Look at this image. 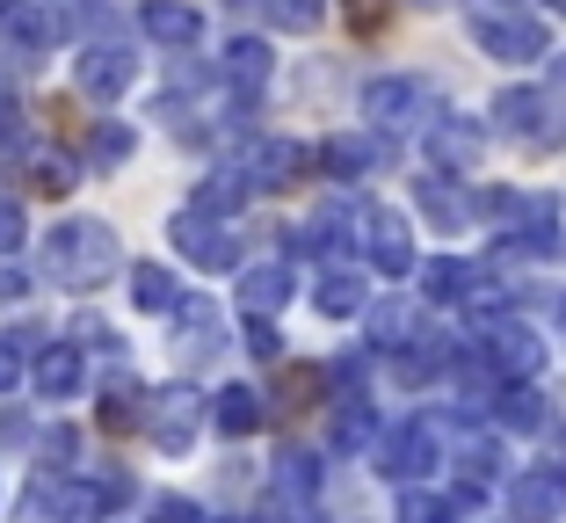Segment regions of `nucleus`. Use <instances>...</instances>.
I'll list each match as a JSON object with an SVG mask.
<instances>
[{"instance_id": "39448f33", "label": "nucleus", "mask_w": 566, "mask_h": 523, "mask_svg": "<svg viewBox=\"0 0 566 523\" xmlns=\"http://www.w3.org/2000/svg\"><path fill=\"white\" fill-rule=\"evenodd\" d=\"M132 81H138V59H132V44H124L117 30H109V36L95 30L81 44V59H73V87H81L87 102H117Z\"/></svg>"}, {"instance_id": "cd10ccee", "label": "nucleus", "mask_w": 566, "mask_h": 523, "mask_svg": "<svg viewBox=\"0 0 566 523\" xmlns=\"http://www.w3.org/2000/svg\"><path fill=\"white\" fill-rule=\"evenodd\" d=\"M319 488H327V473H319V458H313V451H283V458H276V494H283V502L313 509Z\"/></svg>"}, {"instance_id": "c9c22d12", "label": "nucleus", "mask_w": 566, "mask_h": 523, "mask_svg": "<svg viewBox=\"0 0 566 523\" xmlns=\"http://www.w3.org/2000/svg\"><path fill=\"white\" fill-rule=\"evenodd\" d=\"M319 393H327V372H319V364H291V378H283V393H276V415H298Z\"/></svg>"}, {"instance_id": "9b49d317", "label": "nucleus", "mask_w": 566, "mask_h": 523, "mask_svg": "<svg viewBox=\"0 0 566 523\" xmlns=\"http://www.w3.org/2000/svg\"><path fill=\"white\" fill-rule=\"evenodd\" d=\"M472 36H480L486 59H501V66H537L552 51V30L537 15H509V22H472Z\"/></svg>"}, {"instance_id": "49530a36", "label": "nucleus", "mask_w": 566, "mask_h": 523, "mask_svg": "<svg viewBox=\"0 0 566 523\" xmlns=\"http://www.w3.org/2000/svg\"><path fill=\"white\" fill-rule=\"evenodd\" d=\"M0 443H8V451H15V443H30V422H22V415H0Z\"/></svg>"}, {"instance_id": "4468645a", "label": "nucleus", "mask_w": 566, "mask_h": 523, "mask_svg": "<svg viewBox=\"0 0 566 523\" xmlns=\"http://www.w3.org/2000/svg\"><path fill=\"white\" fill-rule=\"evenodd\" d=\"M313 160L327 175H342V182H356V175H370V168H385L392 160V138H378V132H334V138H319L313 146Z\"/></svg>"}, {"instance_id": "6ab92c4d", "label": "nucleus", "mask_w": 566, "mask_h": 523, "mask_svg": "<svg viewBox=\"0 0 566 523\" xmlns=\"http://www.w3.org/2000/svg\"><path fill=\"white\" fill-rule=\"evenodd\" d=\"M138 30H146L160 51H197L203 44V15L189 8V0H146V8H138Z\"/></svg>"}, {"instance_id": "7c9ffc66", "label": "nucleus", "mask_w": 566, "mask_h": 523, "mask_svg": "<svg viewBox=\"0 0 566 523\" xmlns=\"http://www.w3.org/2000/svg\"><path fill=\"white\" fill-rule=\"evenodd\" d=\"M248 197H254V189H248V175H240V160H226V168H211V175H203L197 211H211V219H233V211H240Z\"/></svg>"}, {"instance_id": "f257e3e1", "label": "nucleus", "mask_w": 566, "mask_h": 523, "mask_svg": "<svg viewBox=\"0 0 566 523\" xmlns=\"http://www.w3.org/2000/svg\"><path fill=\"white\" fill-rule=\"evenodd\" d=\"M117 262H124L117 226H102V219H66V226H51V240H44V276H51V284H66V291L109 284Z\"/></svg>"}, {"instance_id": "603ef678", "label": "nucleus", "mask_w": 566, "mask_h": 523, "mask_svg": "<svg viewBox=\"0 0 566 523\" xmlns=\"http://www.w3.org/2000/svg\"><path fill=\"white\" fill-rule=\"evenodd\" d=\"M552 8H559V15H566V0H552Z\"/></svg>"}, {"instance_id": "79ce46f5", "label": "nucleus", "mask_w": 566, "mask_h": 523, "mask_svg": "<svg viewBox=\"0 0 566 523\" xmlns=\"http://www.w3.org/2000/svg\"><path fill=\"white\" fill-rule=\"evenodd\" d=\"M73 342H95V349H109V356L124 349V335H117L109 321H102V313H81V321H73Z\"/></svg>"}, {"instance_id": "a18cd8bd", "label": "nucleus", "mask_w": 566, "mask_h": 523, "mask_svg": "<svg viewBox=\"0 0 566 523\" xmlns=\"http://www.w3.org/2000/svg\"><path fill=\"white\" fill-rule=\"evenodd\" d=\"M22 299H30V276L15 262H0V305H22Z\"/></svg>"}, {"instance_id": "9d476101", "label": "nucleus", "mask_w": 566, "mask_h": 523, "mask_svg": "<svg viewBox=\"0 0 566 523\" xmlns=\"http://www.w3.org/2000/svg\"><path fill=\"white\" fill-rule=\"evenodd\" d=\"M486 124L480 117H436L429 124V175H480Z\"/></svg>"}, {"instance_id": "20e7f679", "label": "nucleus", "mask_w": 566, "mask_h": 523, "mask_svg": "<svg viewBox=\"0 0 566 523\" xmlns=\"http://www.w3.org/2000/svg\"><path fill=\"white\" fill-rule=\"evenodd\" d=\"M167 240H175V254L182 262H197V270H211V276H226L233 270L240 276V233H233V219H211V211H175V226H167Z\"/></svg>"}, {"instance_id": "a19ab883", "label": "nucleus", "mask_w": 566, "mask_h": 523, "mask_svg": "<svg viewBox=\"0 0 566 523\" xmlns=\"http://www.w3.org/2000/svg\"><path fill=\"white\" fill-rule=\"evenodd\" d=\"M240 335H248V356H262V364H276V356H283L276 321H254V313H248V327H240Z\"/></svg>"}, {"instance_id": "f3484780", "label": "nucleus", "mask_w": 566, "mask_h": 523, "mask_svg": "<svg viewBox=\"0 0 566 523\" xmlns=\"http://www.w3.org/2000/svg\"><path fill=\"white\" fill-rule=\"evenodd\" d=\"M415 203H421V219H429L436 233H465V226L480 219V197H465L450 175H415Z\"/></svg>"}, {"instance_id": "ea45409f", "label": "nucleus", "mask_w": 566, "mask_h": 523, "mask_svg": "<svg viewBox=\"0 0 566 523\" xmlns=\"http://www.w3.org/2000/svg\"><path fill=\"white\" fill-rule=\"evenodd\" d=\"M146 523H203V509L189 494H160V502H146Z\"/></svg>"}, {"instance_id": "8fccbe9b", "label": "nucleus", "mask_w": 566, "mask_h": 523, "mask_svg": "<svg viewBox=\"0 0 566 523\" xmlns=\"http://www.w3.org/2000/svg\"><path fill=\"white\" fill-rule=\"evenodd\" d=\"M415 8H443V0H415Z\"/></svg>"}, {"instance_id": "c03bdc74", "label": "nucleus", "mask_w": 566, "mask_h": 523, "mask_svg": "<svg viewBox=\"0 0 566 523\" xmlns=\"http://www.w3.org/2000/svg\"><path fill=\"white\" fill-rule=\"evenodd\" d=\"M15 386H22V342L0 335V393H15Z\"/></svg>"}, {"instance_id": "4be33fe9", "label": "nucleus", "mask_w": 566, "mask_h": 523, "mask_svg": "<svg viewBox=\"0 0 566 523\" xmlns=\"http://www.w3.org/2000/svg\"><path fill=\"white\" fill-rule=\"evenodd\" d=\"M95 422L109 429V437H124V429L146 422V386H138V378L124 372V364H117L109 378H102V407H95Z\"/></svg>"}, {"instance_id": "c85d7f7f", "label": "nucleus", "mask_w": 566, "mask_h": 523, "mask_svg": "<svg viewBox=\"0 0 566 523\" xmlns=\"http://www.w3.org/2000/svg\"><path fill=\"white\" fill-rule=\"evenodd\" d=\"M370 437H378V407H370V393H342V400H334V451H364Z\"/></svg>"}, {"instance_id": "864d4df0", "label": "nucleus", "mask_w": 566, "mask_h": 523, "mask_svg": "<svg viewBox=\"0 0 566 523\" xmlns=\"http://www.w3.org/2000/svg\"><path fill=\"white\" fill-rule=\"evenodd\" d=\"M559 480H566V473H559Z\"/></svg>"}, {"instance_id": "f03ea898", "label": "nucleus", "mask_w": 566, "mask_h": 523, "mask_svg": "<svg viewBox=\"0 0 566 523\" xmlns=\"http://www.w3.org/2000/svg\"><path fill=\"white\" fill-rule=\"evenodd\" d=\"M450 466V429L436 415H400V422L378 437V473L392 488H421V473Z\"/></svg>"}, {"instance_id": "dca6fc26", "label": "nucleus", "mask_w": 566, "mask_h": 523, "mask_svg": "<svg viewBox=\"0 0 566 523\" xmlns=\"http://www.w3.org/2000/svg\"><path fill=\"white\" fill-rule=\"evenodd\" d=\"M566 509V480L552 466H531V473L509 480V523H559Z\"/></svg>"}, {"instance_id": "e433bc0d", "label": "nucleus", "mask_w": 566, "mask_h": 523, "mask_svg": "<svg viewBox=\"0 0 566 523\" xmlns=\"http://www.w3.org/2000/svg\"><path fill=\"white\" fill-rule=\"evenodd\" d=\"M262 8H269V22L291 30V36H313L319 22H327V0H262Z\"/></svg>"}, {"instance_id": "09e8293b", "label": "nucleus", "mask_w": 566, "mask_h": 523, "mask_svg": "<svg viewBox=\"0 0 566 523\" xmlns=\"http://www.w3.org/2000/svg\"><path fill=\"white\" fill-rule=\"evenodd\" d=\"M226 8H254V0H226Z\"/></svg>"}, {"instance_id": "b1692460", "label": "nucleus", "mask_w": 566, "mask_h": 523, "mask_svg": "<svg viewBox=\"0 0 566 523\" xmlns=\"http://www.w3.org/2000/svg\"><path fill=\"white\" fill-rule=\"evenodd\" d=\"M211 422H218V437H254V429L269 422V400L254 386H218L211 393Z\"/></svg>"}, {"instance_id": "58836bf2", "label": "nucleus", "mask_w": 566, "mask_h": 523, "mask_svg": "<svg viewBox=\"0 0 566 523\" xmlns=\"http://www.w3.org/2000/svg\"><path fill=\"white\" fill-rule=\"evenodd\" d=\"M342 15H349V30L378 36V30H385V15H392V0H342Z\"/></svg>"}, {"instance_id": "ddd939ff", "label": "nucleus", "mask_w": 566, "mask_h": 523, "mask_svg": "<svg viewBox=\"0 0 566 523\" xmlns=\"http://www.w3.org/2000/svg\"><path fill=\"white\" fill-rule=\"evenodd\" d=\"M305 160H313V146H298V138H254L240 153V175H248V189H283V182H298Z\"/></svg>"}, {"instance_id": "3c124183", "label": "nucleus", "mask_w": 566, "mask_h": 523, "mask_svg": "<svg viewBox=\"0 0 566 523\" xmlns=\"http://www.w3.org/2000/svg\"><path fill=\"white\" fill-rule=\"evenodd\" d=\"M559 327H566V299H559Z\"/></svg>"}, {"instance_id": "bb28decb", "label": "nucleus", "mask_w": 566, "mask_h": 523, "mask_svg": "<svg viewBox=\"0 0 566 523\" xmlns=\"http://www.w3.org/2000/svg\"><path fill=\"white\" fill-rule=\"evenodd\" d=\"M167 327H175L182 356H211V349H218V305L203 299V291H189V299H182V313H175Z\"/></svg>"}, {"instance_id": "aec40b11", "label": "nucleus", "mask_w": 566, "mask_h": 523, "mask_svg": "<svg viewBox=\"0 0 566 523\" xmlns=\"http://www.w3.org/2000/svg\"><path fill=\"white\" fill-rule=\"evenodd\" d=\"M415 284H421L429 305H472V299H480V270L458 262V254H429V262L415 270Z\"/></svg>"}, {"instance_id": "412c9836", "label": "nucleus", "mask_w": 566, "mask_h": 523, "mask_svg": "<svg viewBox=\"0 0 566 523\" xmlns=\"http://www.w3.org/2000/svg\"><path fill=\"white\" fill-rule=\"evenodd\" d=\"M182 276L167 270V262H132V305L138 313H153V321H175L182 313Z\"/></svg>"}, {"instance_id": "4c0bfd02", "label": "nucleus", "mask_w": 566, "mask_h": 523, "mask_svg": "<svg viewBox=\"0 0 566 523\" xmlns=\"http://www.w3.org/2000/svg\"><path fill=\"white\" fill-rule=\"evenodd\" d=\"M22 240H30L22 203H15V197H0V262H8V254H22Z\"/></svg>"}, {"instance_id": "5701e85b", "label": "nucleus", "mask_w": 566, "mask_h": 523, "mask_svg": "<svg viewBox=\"0 0 566 523\" xmlns=\"http://www.w3.org/2000/svg\"><path fill=\"white\" fill-rule=\"evenodd\" d=\"M313 305L327 313V321H356V313H370L364 270H356V262H334V270H319V291H313Z\"/></svg>"}, {"instance_id": "a211bd4d", "label": "nucleus", "mask_w": 566, "mask_h": 523, "mask_svg": "<svg viewBox=\"0 0 566 523\" xmlns=\"http://www.w3.org/2000/svg\"><path fill=\"white\" fill-rule=\"evenodd\" d=\"M30 386H36V400H44V407H59V400H81V386H87V364H81V349H73V342H51V349L30 364Z\"/></svg>"}, {"instance_id": "7ed1b4c3", "label": "nucleus", "mask_w": 566, "mask_h": 523, "mask_svg": "<svg viewBox=\"0 0 566 523\" xmlns=\"http://www.w3.org/2000/svg\"><path fill=\"white\" fill-rule=\"evenodd\" d=\"M494 132L516 138V146H531V153H552V146H566V102L552 95V87L516 81V87L494 95Z\"/></svg>"}, {"instance_id": "393cba45", "label": "nucleus", "mask_w": 566, "mask_h": 523, "mask_svg": "<svg viewBox=\"0 0 566 523\" xmlns=\"http://www.w3.org/2000/svg\"><path fill=\"white\" fill-rule=\"evenodd\" d=\"M0 36H8L15 51H51L59 36H66V22H59V8H51V0H22L15 15L0 22Z\"/></svg>"}, {"instance_id": "c756f323", "label": "nucleus", "mask_w": 566, "mask_h": 523, "mask_svg": "<svg viewBox=\"0 0 566 523\" xmlns=\"http://www.w3.org/2000/svg\"><path fill=\"white\" fill-rule=\"evenodd\" d=\"M364 321H370V349H392V356H400L407 342L421 335V321H415V305H407V299H385V305H370Z\"/></svg>"}, {"instance_id": "6e6552de", "label": "nucleus", "mask_w": 566, "mask_h": 523, "mask_svg": "<svg viewBox=\"0 0 566 523\" xmlns=\"http://www.w3.org/2000/svg\"><path fill=\"white\" fill-rule=\"evenodd\" d=\"M421 109H429V81H415V73H378V81L364 87V117L378 138H400L421 124Z\"/></svg>"}, {"instance_id": "2eb2a0df", "label": "nucleus", "mask_w": 566, "mask_h": 523, "mask_svg": "<svg viewBox=\"0 0 566 523\" xmlns=\"http://www.w3.org/2000/svg\"><path fill=\"white\" fill-rule=\"evenodd\" d=\"M269 73H276V59H269L262 36H233V44L218 51V87H233L240 109H248V102L269 87Z\"/></svg>"}, {"instance_id": "72a5a7b5", "label": "nucleus", "mask_w": 566, "mask_h": 523, "mask_svg": "<svg viewBox=\"0 0 566 523\" xmlns=\"http://www.w3.org/2000/svg\"><path fill=\"white\" fill-rule=\"evenodd\" d=\"M132 153H138V132H132V124L102 117L95 132H87V168H124Z\"/></svg>"}, {"instance_id": "2f4dec72", "label": "nucleus", "mask_w": 566, "mask_h": 523, "mask_svg": "<svg viewBox=\"0 0 566 523\" xmlns=\"http://www.w3.org/2000/svg\"><path fill=\"white\" fill-rule=\"evenodd\" d=\"M443 372H450V342L436 335V327H421L400 356V386H429V378H443Z\"/></svg>"}, {"instance_id": "f704fd0d", "label": "nucleus", "mask_w": 566, "mask_h": 523, "mask_svg": "<svg viewBox=\"0 0 566 523\" xmlns=\"http://www.w3.org/2000/svg\"><path fill=\"white\" fill-rule=\"evenodd\" d=\"M30 182H36V197H73L81 160H66V153H51V146H30Z\"/></svg>"}, {"instance_id": "423d86ee", "label": "nucleus", "mask_w": 566, "mask_h": 523, "mask_svg": "<svg viewBox=\"0 0 566 523\" xmlns=\"http://www.w3.org/2000/svg\"><path fill=\"white\" fill-rule=\"evenodd\" d=\"M203 415H211V400H203L197 386H167V393H146V437L160 443L167 458H182L189 443H197Z\"/></svg>"}, {"instance_id": "1a4fd4ad", "label": "nucleus", "mask_w": 566, "mask_h": 523, "mask_svg": "<svg viewBox=\"0 0 566 523\" xmlns=\"http://www.w3.org/2000/svg\"><path fill=\"white\" fill-rule=\"evenodd\" d=\"M364 262H370L378 276H392V284H400V276H415V270H421L415 226H407L400 211H378V203H370V211H364Z\"/></svg>"}, {"instance_id": "37998d69", "label": "nucleus", "mask_w": 566, "mask_h": 523, "mask_svg": "<svg viewBox=\"0 0 566 523\" xmlns=\"http://www.w3.org/2000/svg\"><path fill=\"white\" fill-rule=\"evenodd\" d=\"M472 22H509V15H531V0H465Z\"/></svg>"}, {"instance_id": "f8f14e48", "label": "nucleus", "mask_w": 566, "mask_h": 523, "mask_svg": "<svg viewBox=\"0 0 566 523\" xmlns=\"http://www.w3.org/2000/svg\"><path fill=\"white\" fill-rule=\"evenodd\" d=\"M233 291H240V313H254V321H276L283 305H291V291H298V276H291V262H240V276H233Z\"/></svg>"}, {"instance_id": "a878e982", "label": "nucleus", "mask_w": 566, "mask_h": 523, "mask_svg": "<svg viewBox=\"0 0 566 523\" xmlns=\"http://www.w3.org/2000/svg\"><path fill=\"white\" fill-rule=\"evenodd\" d=\"M545 422H552V400L537 386H501L494 393V429H509V437H537Z\"/></svg>"}, {"instance_id": "de8ad7c7", "label": "nucleus", "mask_w": 566, "mask_h": 523, "mask_svg": "<svg viewBox=\"0 0 566 523\" xmlns=\"http://www.w3.org/2000/svg\"><path fill=\"white\" fill-rule=\"evenodd\" d=\"M15 8H22V0H0V22H8V15H15Z\"/></svg>"}, {"instance_id": "0eeeda50", "label": "nucleus", "mask_w": 566, "mask_h": 523, "mask_svg": "<svg viewBox=\"0 0 566 523\" xmlns=\"http://www.w3.org/2000/svg\"><path fill=\"white\" fill-rule=\"evenodd\" d=\"M486 364H494V378L501 386H531L537 372H545V335H537L531 321H509V313H501V321H486Z\"/></svg>"}, {"instance_id": "473e14b6", "label": "nucleus", "mask_w": 566, "mask_h": 523, "mask_svg": "<svg viewBox=\"0 0 566 523\" xmlns=\"http://www.w3.org/2000/svg\"><path fill=\"white\" fill-rule=\"evenodd\" d=\"M392 523H465L458 516V502L436 488H400L392 494Z\"/></svg>"}]
</instances>
